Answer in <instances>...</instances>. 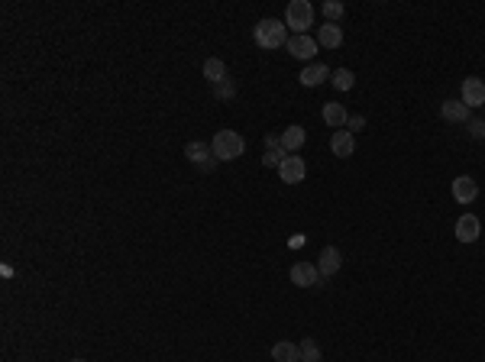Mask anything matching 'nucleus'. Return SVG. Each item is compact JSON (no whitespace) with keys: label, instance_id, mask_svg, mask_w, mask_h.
Returning a JSON list of instances; mask_svg holds the SVG:
<instances>
[{"label":"nucleus","instance_id":"7ed1b4c3","mask_svg":"<svg viewBox=\"0 0 485 362\" xmlns=\"http://www.w3.org/2000/svg\"><path fill=\"white\" fill-rule=\"evenodd\" d=\"M285 26L295 30V36H305L311 26H314V7L307 0H291L285 10Z\"/></svg>","mask_w":485,"mask_h":362},{"label":"nucleus","instance_id":"a211bd4d","mask_svg":"<svg viewBox=\"0 0 485 362\" xmlns=\"http://www.w3.org/2000/svg\"><path fill=\"white\" fill-rule=\"evenodd\" d=\"M272 359L275 362H301V346H298V343H288V340L275 343V346H272Z\"/></svg>","mask_w":485,"mask_h":362},{"label":"nucleus","instance_id":"f257e3e1","mask_svg":"<svg viewBox=\"0 0 485 362\" xmlns=\"http://www.w3.org/2000/svg\"><path fill=\"white\" fill-rule=\"evenodd\" d=\"M253 43L259 45V49H282V45H288V26L278 20H259L253 26Z\"/></svg>","mask_w":485,"mask_h":362},{"label":"nucleus","instance_id":"412c9836","mask_svg":"<svg viewBox=\"0 0 485 362\" xmlns=\"http://www.w3.org/2000/svg\"><path fill=\"white\" fill-rule=\"evenodd\" d=\"M298 346H301V362H320V346H317V340L305 337Z\"/></svg>","mask_w":485,"mask_h":362},{"label":"nucleus","instance_id":"1a4fd4ad","mask_svg":"<svg viewBox=\"0 0 485 362\" xmlns=\"http://www.w3.org/2000/svg\"><path fill=\"white\" fill-rule=\"evenodd\" d=\"M288 275H291V285H298V288H317L320 285V272H317V266H311V262H295Z\"/></svg>","mask_w":485,"mask_h":362},{"label":"nucleus","instance_id":"9d476101","mask_svg":"<svg viewBox=\"0 0 485 362\" xmlns=\"http://www.w3.org/2000/svg\"><path fill=\"white\" fill-rule=\"evenodd\" d=\"M288 52L295 55V58H301V62H311L317 55V39H311V36H288V45H285Z\"/></svg>","mask_w":485,"mask_h":362},{"label":"nucleus","instance_id":"393cba45","mask_svg":"<svg viewBox=\"0 0 485 362\" xmlns=\"http://www.w3.org/2000/svg\"><path fill=\"white\" fill-rule=\"evenodd\" d=\"M362 123H366V120H362V117H349V123H347V127H349V133H353V129H359V127H362Z\"/></svg>","mask_w":485,"mask_h":362},{"label":"nucleus","instance_id":"2eb2a0df","mask_svg":"<svg viewBox=\"0 0 485 362\" xmlns=\"http://www.w3.org/2000/svg\"><path fill=\"white\" fill-rule=\"evenodd\" d=\"M305 139H307V129L298 127V123H291L288 129H282V149H285V152H298L301 146H305Z\"/></svg>","mask_w":485,"mask_h":362},{"label":"nucleus","instance_id":"f03ea898","mask_svg":"<svg viewBox=\"0 0 485 362\" xmlns=\"http://www.w3.org/2000/svg\"><path fill=\"white\" fill-rule=\"evenodd\" d=\"M211 149H214V156H217V162H233L242 156L246 139H242L236 129H217L211 139Z\"/></svg>","mask_w":485,"mask_h":362},{"label":"nucleus","instance_id":"6e6552de","mask_svg":"<svg viewBox=\"0 0 485 362\" xmlns=\"http://www.w3.org/2000/svg\"><path fill=\"white\" fill-rule=\"evenodd\" d=\"M482 236V220L475 217V213H463L460 220H456V239L460 243H475Z\"/></svg>","mask_w":485,"mask_h":362},{"label":"nucleus","instance_id":"aec40b11","mask_svg":"<svg viewBox=\"0 0 485 362\" xmlns=\"http://www.w3.org/2000/svg\"><path fill=\"white\" fill-rule=\"evenodd\" d=\"M330 85L337 87V91H353V85H356V75H353L349 68H337V72L330 75Z\"/></svg>","mask_w":485,"mask_h":362},{"label":"nucleus","instance_id":"9b49d317","mask_svg":"<svg viewBox=\"0 0 485 362\" xmlns=\"http://www.w3.org/2000/svg\"><path fill=\"white\" fill-rule=\"evenodd\" d=\"M330 75H333V72H330V68H327L324 62H311V65H305V68H301L298 81H301L305 87H320Z\"/></svg>","mask_w":485,"mask_h":362},{"label":"nucleus","instance_id":"5701e85b","mask_svg":"<svg viewBox=\"0 0 485 362\" xmlns=\"http://www.w3.org/2000/svg\"><path fill=\"white\" fill-rule=\"evenodd\" d=\"M233 94H236V85H233L230 78L220 81V85H214V97H217V100H230Z\"/></svg>","mask_w":485,"mask_h":362},{"label":"nucleus","instance_id":"ddd939ff","mask_svg":"<svg viewBox=\"0 0 485 362\" xmlns=\"http://www.w3.org/2000/svg\"><path fill=\"white\" fill-rule=\"evenodd\" d=\"M453 198H456V204H473L475 198H479V184H475V178H469V175L453 178Z\"/></svg>","mask_w":485,"mask_h":362},{"label":"nucleus","instance_id":"39448f33","mask_svg":"<svg viewBox=\"0 0 485 362\" xmlns=\"http://www.w3.org/2000/svg\"><path fill=\"white\" fill-rule=\"evenodd\" d=\"M278 178L285 181V184H301L307 178V162L301 156H285L282 165H278Z\"/></svg>","mask_w":485,"mask_h":362},{"label":"nucleus","instance_id":"0eeeda50","mask_svg":"<svg viewBox=\"0 0 485 362\" xmlns=\"http://www.w3.org/2000/svg\"><path fill=\"white\" fill-rule=\"evenodd\" d=\"M340 266H343V253H340L337 246H324V249H320V259H317V272H320V278L337 275Z\"/></svg>","mask_w":485,"mask_h":362},{"label":"nucleus","instance_id":"b1692460","mask_svg":"<svg viewBox=\"0 0 485 362\" xmlns=\"http://www.w3.org/2000/svg\"><path fill=\"white\" fill-rule=\"evenodd\" d=\"M466 127H469V136H473V139H485V120H473V117H469V123H466Z\"/></svg>","mask_w":485,"mask_h":362},{"label":"nucleus","instance_id":"4be33fe9","mask_svg":"<svg viewBox=\"0 0 485 362\" xmlns=\"http://www.w3.org/2000/svg\"><path fill=\"white\" fill-rule=\"evenodd\" d=\"M343 13H347V7H343L340 0H324V17H327V23H337Z\"/></svg>","mask_w":485,"mask_h":362},{"label":"nucleus","instance_id":"f8f14e48","mask_svg":"<svg viewBox=\"0 0 485 362\" xmlns=\"http://www.w3.org/2000/svg\"><path fill=\"white\" fill-rule=\"evenodd\" d=\"M330 152H333L337 159H349V156L356 152V136H353L349 129H337V133L330 136Z\"/></svg>","mask_w":485,"mask_h":362},{"label":"nucleus","instance_id":"6ab92c4d","mask_svg":"<svg viewBox=\"0 0 485 362\" xmlns=\"http://www.w3.org/2000/svg\"><path fill=\"white\" fill-rule=\"evenodd\" d=\"M204 78H207V81H211V85H220V81H227V62H223V58H207V62H204Z\"/></svg>","mask_w":485,"mask_h":362},{"label":"nucleus","instance_id":"f3484780","mask_svg":"<svg viewBox=\"0 0 485 362\" xmlns=\"http://www.w3.org/2000/svg\"><path fill=\"white\" fill-rule=\"evenodd\" d=\"M324 123H327L330 129H340L349 123V114L343 104H324Z\"/></svg>","mask_w":485,"mask_h":362},{"label":"nucleus","instance_id":"bb28decb","mask_svg":"<svg viewBox=\"0 0 485 362\" xmlns=\"http://www.w3.org/2000/svg\"><path fill=\"white\" fill-rule=\"evenodd\" d=\"M482 110H485V107H482Z\"/></svg>","mask_w":485,"mask_h":362},{"label":"nucleus","instance_id":"20e7f679","mask_svg":"<svg viewBox=\"0 0 485 362\" xmlns=\"http://www.w3.org/2000/svg\"><path fill=\"white\" fill-rule=\"evenodd\" d=\"M185 156H188L191 165H200V171H214V165H217V156H214V149L207 146V142H200V139H194V142H188V146H185Z\"/></svg>","mask_w":485,"mask_h":362},{"label":"nucleus","instance_id":"4468645a","mask_svg":"<svg viewBox=\"0 0 485 362\" xmlns=\"http://www.w3.org/2000/svg\"><path fill=\"white\" fill-rule=\"evenodd\" d=\"M440 117L446 120V123H469V107L463 104V100H443L440 104Z\"/></svg>","mask_w":485,"mask_h":362},{"label":"nucleus","instance_id":"dca6fc26","mask_svg":"<svg viewBox=\"0 0 485 362\" xmlns=\"http://www.w3.org/2000/svg\"><path fill=\"white\" fill-rule=\"evenodd\" d=\"M317 45H324V49H340V45H343V30H340L337 23L320 26V30H317Z\"/></svg>","mask_w":485,"mask_h":362},{"label":"nucleus","instance_id":"423d86ee","mask_svg":"<svg viewBox=\"0 0 485 362\" xmlns=\"http://www.w3.org/2000/svg\"><path fill=\"white\" fill-rule=\"evenodd\" d=\"M460 100H463L469 110H473V107H485V81L482 78H466L463 87H460Z\"/></svg>","mask_w":485,"mask_h":362},{"label":"nucleus","instance_id":"a878e982","mask_svg":"<svg viewBox=\"0 0 485 362\" xmlns=\"http://www.w3.org/2000/svg\"><path fill=\"white\" fill-rule=\"evenodd\" d=\"M72 362H85V359H72Z\"/></svg>","mask_w":485,"mask_h":362}]
</instances>
